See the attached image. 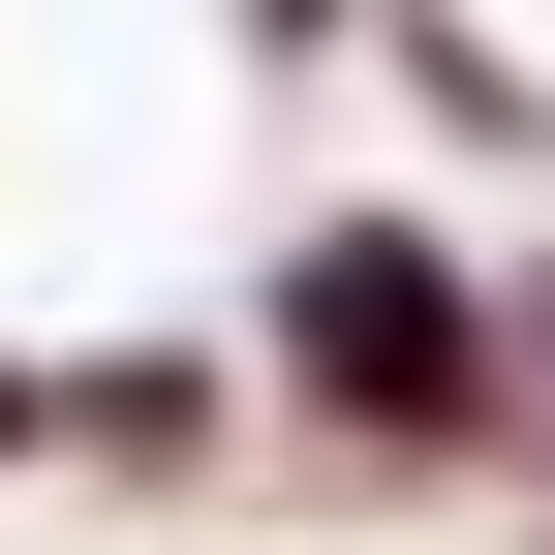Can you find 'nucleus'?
Listing matches in <instances>:
<instances>
[{
  "label": "nucleus",
  "instance_id": "obj_1",
  "mask_svg": "<svg viewBox=\"0 0 555 555\" xmlns=\"http://www.w3.org/2000/svg\"><path fill=\"white\" fill-rule=\"evenodd\" d=\"M278 371H309L371 463H433L463 401H494V309H463V278L401 247V217H309V247H278Z\"/></svg>",
  "mask_w": 555,
  "mask_h": 555
}]
</instances>
